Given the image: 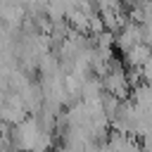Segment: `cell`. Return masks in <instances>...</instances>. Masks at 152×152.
I'll list each match as a JSON object with an SVG mask.
<instances>
[{"label":"cell","instance_id":"obj_1","mask_svg":"<svg viewBox=\"0 0 152 152\" xmlns=\"http://www.w3.org/2000/svg\"><path fill=\"white\" fill-rule=\"evenodd\" d=\"M102 83H104V90L107 93H112V95H116L121 100H126L131 95V90H133L131 78H128V71L119 62H112V66L102 74Z\"/></svg>","mask_w":152,"mask_h":152},{"label":"cell","instance_id":"obj_2","mask_svg":"<svg viewBox=\"0 0 152 152\" xmlns=\"http://www.w3.org/2000/svg\"><path fill=\"white\" fill-rule=\"evenodd\" d=\"M138 43H142V24L140 21H126L119 31H116V48L121 50V52H126V50H131L133 45H138Z\"/></svg>","mask_w":152,"mask_h":152},{"label":"cell","instance_id":"obj_3","mask_svg":"<svg viewBox=\"0 0 152 152\" xmlns=\"http://www.w3.org/2000/svg\"><path fill=\"white\" fill-rule=\"evenodd\" d=\"M124 55H126V64H128L131 69H142L145 62L152 57V45H147V43L142 40V43L133 45L131 50H126Z\"/></svg>","mask_w":152,"mask_h":152},{"label":"cell","instance_id":"obj_4","mask_svg":"<svg viewBox=\"0 0 152 152\" xmlns=\"http://www.w3.org/2000/svg\"><path fill=\"white\" fill-rule=\"evenodd\" d=\"M140 142L135 140L133 133H126V131H119L114 128L109 133V140H107V147L109 150H131V147H138Z\"/></svg>","mask_w":152,"mask_h":152}]
</instances>
